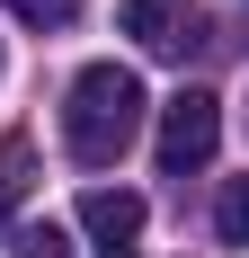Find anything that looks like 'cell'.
Listing matches in <instances>:
<instances>
[{"instance_id":"obj_1","label":"cell","mask_w":249,"mask_h":258,"mask_svg":"<svg viewBox=\"0 0 249 258\" xmlns=\"http://www.w3.org/2000/svg\"><path fill=\"white\" fill-rule=\"evenodd\" d=\"M143 80L125 72V62H89V72L72 80V98H63V143H72L80 169H107V160L143 134Z\"/></svg>"},{"instance_id":"obj_2","label":"cell","mask_w":249,"mask_h":258,"mask_svg":"<svg viewBox=\"0 0 249 258\" xmlns=\"http://www.w3.org/2000/svg\"><path fill=\"white\" fill-rule=\"evenodd\" d=\"M214 143H223V98H214V89H178V98L160 107V178L205 169Z\"/></svg>"},{"instance_id":"obj_3","label":"cell","mask_w":249,"mask_h":258,"mask_svg":"<svg viewBox=\"0 0 249 258\" xmlns=\"http://www.w3.org/2000/svg\"><path fill=\"white\" fill-rule=\"evenodd\" d=\"M125 36H134L143 53H160V62L205 53V18L187 9V0H125Z\"/></svg>"},{"instance_id":"obj_4","label":"cell","mask_w":249,"mask_h":258,"mask_svg":"<svg viewBox=\"0 0 249 258\" xmlns=\"http://www.w3.org/2000/svg\"><path fill=\"white\" fill-rule=\"evenodd\" d=\"M80 232L125 258L134 240H143V196H134V187H89V196H80Z\"/></svg>"},{"instance_id":"obj_5","label":"cell","mask_w":249,"mask_h":258,"mask_svg":"<svg viewBox=\"0 0 249 258\" xmlns=\"http://www.w3.org/2000/svg\"><path fill=\"white\" fill-rule=\"evenodd\" d=\"M214 232H223L231 249H249V178H231V187H223V205H214Z\"/></svg>"},{"instance_id":"obj_6","label":"cell","mask_w":249,"mask_h":258,"mask_svg":"<svg viewBox=\"0 0 249 258\" xmlns=\"http://www.w3.org/2000/svg\"><path fill=\"white\" fill-rule=\"evenodd\" d=\"M9 9H18L27 27H72L80 18V0H9Z\"/></svg>"},{"instance_id":"obj_7","label":"cell","mask_w":249,"mask_h":258,"mask_svg":"<svg viewBox=\"0 0 249 258\" xmlns=\"http://www.w3.org/2000/svg\"><path fill=\"white\" fill-rule=\"evenodd\" d=\"M18 249H27V258H72V249H63V232H53V223H36V232H27Z\"/></svg>"}]
</instances>
